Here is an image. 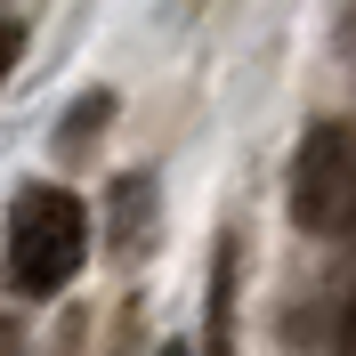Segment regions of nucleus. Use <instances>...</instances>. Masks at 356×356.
Listing matches in <instances>:
<instances>
[{"instance_id":"obj_1","label":"nucleus","mask_w":356,"mask_h":356,"mask_svg":"<svg viewBox=\"0 0 356 356\" xmlns=\"http://www.w3.org/2000/svg\"><path fill=\"white\" fill-rule=\"evenodd\" d=\"M81 259H89L81 202L65 186H24L17 211H8V275H17V291L49 300V291H65L81 275Z\"/></svg>"},{"instance_id":"obj_2","label":"nucleus","mask_w":356,"mask_h":356,"mask_svg":"<svg viewBox=\"0 0 356 356\" xmlns=\"http://www.w3.org/2000/svg\"><path fill=\"white\" fill-rule=\"evenodd\" d=\"M291 219L316 235H356V130L324 122L291 162Z\"/></svg>"},{"instance_id":"obj_3","label":"nucleus","mask_w":356,"mask_h":356,"mask_svg":"<svg viewBox=\"0 0 356 356\" xmlns=\"http://www.w3.org/2000/svg\"><path fill=\"white\" fill-rule=\"evenodd\" d=\"M17 49H24V33H17L8 17H0V81H8V65H17Z\"/></svg>"},{"instance_id":"obj_4","label":"nucleus","mask_w":356,"mask_h":356,"mask_svg":"<svg viewBox=\"0 0 356 356\" xmlns=\"http://www.w3.org/2000/svg\"><path fill=\"white\" fill-rule=\"evenodd\" d=\"M340 356H356V300H348V316H340Z\"/></svg>"},{"instance_id":"obj_5","label":"nucleus","mask_w":356,"mask_h":356,"mask_svg":"<svg viewBox=\"0 0 356 356\" xmlns=\"http://www.w3.org/2000/svg\"><path fill=\"white\" fill-rule=\"evenodd\" d=\"M0 356H17V324H8V316H0Z\"/></svg>"},{"instance_id":"obj_6","label":"nucleus","mask_w":356,"mask_h":356,"mask_svg":"<svg viewBox=\"0 0 356 356\" xmlns=\"http://www.w3.org/2000/svg\"><path fill=\"white\" fill-rule=\"evenodd\" d=\"M162 356H186V348H178V340H170V348H162Z\"/></svg>"}]
</instances>
